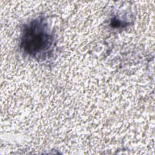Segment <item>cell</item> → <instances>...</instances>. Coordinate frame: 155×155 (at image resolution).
<instances>
[{"label":"cell","mask_w":155,"mask_h":155,"mask_svg":"<svg viewBox=\"0 0 155 155\" xmlns=\"http://www.w3.org/2000/svg\"><path fill=\"white\" fill-rule=\"evenodd\" d=\"M53 44V35L43 19H35L25 26L21 47L27 54L33 57H42L49 52Z\"/></svg>","instance_id":"6da1fadb"}]
</instances>
